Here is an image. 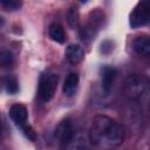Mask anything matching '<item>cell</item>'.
<instances>
[{
  "label": "cell",
  "instance_id": "277c9868",
  "mask_svg": "<svg viewBox=\"0 0 150 150\" xmlns=\"http://www.w3.org/2000/svg\"><path fill=\"white\" fill-rule=\"evenodd\" d=\"M9 117L21 129V131L25 134V136L30 141L36 139V134L34 129L28 124V110L23 104L20 103L13 104L9 109Z\"/></svg>",
  "mask_w": 150,
  "mask_h": 150
},
{
  "label": "cell",
  "instance_id": "3957f363",
  "mask_svg": "<svg viewBox=\"0 0 150 150\" xmlns=\"http://www.w3.org/2000/svg\"><path fill=\"white\" fill-rule=\"evenodd\" d=\"M148 88H149V81L144 75L141 74L129 75L123 83L124 96L131 101L139 100L146 93Z\"/></svg>",
  "mask_w": 150,
  "mask_h": 150
},
{
  "label": "cell",
  "instance_id": "8fae6325",
  "mask_svg": "<svg viewBox=\"0 0 150 150\" xmlns=\"http://www.w3.org/2000/svg\"><path fill=\"white\" fill-rule=\"evenodd\" d=\"M79 83H80V77H79V75L76 74V73H70L67 77H66V80H64V82H63V88H62V90H63V94L66 95V96H73L75 93H76V90H77V88H79Z\"/></svg>",
  "mask_w": 150,
  "mask_h": 150
},
{
  "label": "cell",
  "instance_id": "5bb4252c",
  "mask_svg": "<svg viewBox=\"0 0 150 150\" xmlns=\"http://www.w3.org/2000/svg\"><path fill=\"white\" fill-rule=\"evenodd\" d=\"M14 63V56L9 50L1 49L0 50V67L8 68Z\"/></svg>",
  "mask_w": 150,
  "mask_h": 150
},
{
  "label": "cell",
  "instance_id": "7c38bea8",
  "mask_svg": "<svg viewBox=\"0 0 150 150\" xmlns=\"http://www.w3.org/2000/svg\"><path fill=\"white\" fill-rule=\"evenodd\" d=\"M48 35H49V38L53 41H55L57 43H63L66 41L64 29L57 22H53V23L49 25V27H48Z\"/></svg>",
  "mask_w": 150,
  "mask_h": 150
},
{
  "label": "cell",
  "instance_id": "2e32d148",
  "mask_svg": "<svg viewBox=\"0 0 150 150\" xmlns=\"http://www.w3.org/2000/svg\"><path fill=\"white\" fill-rule=\"evenodd\" d=\"M68 21H69L70 26H73V27L77 23V11L76 9L71 8V11L68 14Z\"/></svg>",
  "mask_w": 150,
  "mask_h": 150
},
{
  "label": "cell",
  "instance_id": "7a4b0ae2",
  "mask_svg": "<svg viewBox=\"0 0 150 150\" xmlns=\"http://www.w3.org/2000/svg\"><path fill=\"white\" fill-rule=\"evenodd\" d=\"M55 137L60 143L61 150H91L88 134L76 128L71 120H63L55 130Z\"/></svg>",
  "mask_w": 150,
  "mask_h": 150
},
{
  "label": "cell",
  "instance_id": "30bf717a",
  "mask_svg": "<svg viewBox=\"0 0 150 150\" xmlns=\"http://www.w3.org/2000/svg\"><path fill=\"white\" fill-rule=\"evenodd\" d=\"M66 59L69 63L76 64L84 59V49L76 43H71L66 49Z\"/></svg>",
  "mask_w": 150,
  "mask_h": 150
},
{
  "label": "cell",
  "instance_id": "8992f818",
  "mask_svg": "<svg viewBox=\"0 0 150 150\" xmlns=\"http://www.w3.org/2000/svg\"><path fill=\"white\" fill-rule=\"evenodd\" d=\"M150 20V2L141 1L138 2L129 15V23L131 28H138L145 26Z\"/></svg>",
  "mask_w": 150,
  "mask_h": 150
},
{
  "label": "cell",
  "instance_id": "ba28073f",
  "mask_svg": "<svg viewBox=\"0 0 150 150\" xmlns=\"http://www.w3.org/2000/svg\"><path fill=\"white\" fill-rule=\"evenodd\" d=\"M100 75H101V87H102V90L104 91V94H109L111 88H112V84L116 80V76H117V69L112 66H103L101 68V71H100Z\"/></svg>",
  "mask_w": 150,
  "mask_h": 150
},
{
  "label": "cell",
  "instance_id": "4fadbf2b",
  "mask_svg": "<svg viewBox=\"0 0 150 150\" xmlns=\"http://www.w3.org/2000/svg\"><path fill=\"white\" fill-rule=\"evenodd\" d=\"M5 88H6V91L8 94H16L19 91V82H18V79L14 76V75H9L6 80H5Z\"/></svg>",
  "mask_w": 150,
  "mask_h": 150
},
{
  "label": "cell",
  "instance_id": "6da1fadb",
  "mask_svg": "<svg viewBox=\"0 0 150 150\" xmlns=\"http://www.w3.org/2000/svg\"><path fill=\"white\" fill-rule=\"evenodd\" d=\"M88 136L91 145H95L100 149L111 150L123 143L124 129L111 117L97 115L93 118Z\"/></svg>",
  "mask_w": 150,
  "mask_h": 150
},
{
  "label": "cell",
  "instance_id": "5b68a950",
  "mask_svg": "<svg viewBox=\"0 0 150 150\" xmlns=\"http://www.w3.org/2000/svg\"><path fill=\"white\" fill-rule=\"evenodd\" d=\"M57 83H59V77L54 73H43L40 76L39 80V86H38V98L42 103L49 102L57 89Z\"/></svg>",
  "mask_w": 150,
  "mask_h": 150
},
{
  "label": "cell",
  "instance_id": "e0dca14e",
  "mask_svg": "<svg viewBox=\"0 0 150 150\" xmlns=\"http://www.w3.org/2000/svg\"><path fill=\"white\" fill-rule=\"evenodd\" d=\"M4 131H5V127H4V122H2V120H1V117H0V139H1L2 136H4Z\"/></svg>",
  "mask_w": 150,
  "mask_h": 150
},
{
  "label": "cell",
  "instance_id": "ac0fdd59",
  "mask_svg": "<svg viewBox=\"0 0 150 150\" xmlns=\"http://www.w3.org/2000/svg\"><path fill=\"white\" fill-rule=\"evenodd\" d=\"M4 25H5V20H4V19H2L1 16H0V28H1V27H2Z\"/></svg>",
  "mask_w": 150,
  "mask_h": 150
},
{
  "label": "cell",
  "instance_id": "9a60e30c",
  "mask_svg": "<svg viewBox=\"0 0 150 150\" xmlns=\"http://www.w3.org/2000/svg\"><path fill=\"white\" fill-rule=\"evenodd\" d=\"M0 6L6 11L13 12V11H18L22 6V2L15 0H0Z\"/></svg>",
  "mask_w": 150,
  "mask_h": 150
},
{
  "label": "cell",
  "instance_id": "52a82bcc",
  "mask_svg": "<svg viewBox=\"0 0 150 150\" xmlns=\"http://www.w3.org/2000/svg\"><path fill=\"white\" fill-rule=\"evenodd\" d=\"M103 20H104V15L100 11L93 12L91 15L89 16V20H88L87 25L81 29V38L84 41H90L91 39H94L96 33L102 27Z\"/></svg>",
  "mask_w": 150,
  "mask_h": 150
},
{
  "label": "cell",
  "instance_id": "9c48e42d",
  "mask_svg": "<svg viewBox=\"0 0 150 150\" xmlns=\"http://www.w3.org/2000/svg\"><path fill=\"white\" fill-rule=\"evenodd\" d=\"M132 48L137 55L142 57H149L150 55V40L146 35L137 36L132 42Z\"/></svg>",
  "mask_w": 150,
  "mask_h": 150
}]
</instances>
